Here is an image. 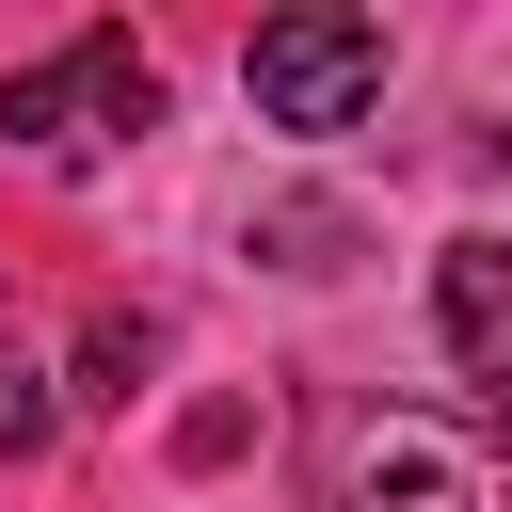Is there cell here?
I'll return each mask as SVG.
<instances>
[{"label":"cell","mask_w":512,"mask_h":512,"mask_svg":"<svg viewBox=\"0 0 512 512\" xmlns=\"http://www.w3.org/2000/svg\"><path fill=\"white\" fill-rule=\"evenodd\" d=\"M336 512H512V464H496V432L384 400L336 432Z\"/></svg>","instance_id":"obj_1"},{"label":"cell","mask_w":512,"mask_h":512,"mask_svg":"<svg viewBox=\"0 0 512 512\" xmlns=\"http://www.w3.org/2000/svg\"><path fill=\"white\" fill-rule=\"evenodd\" d=\"M128 128H160V64L96 16L80 48H48V64H16L0 80V144H32V160H96V144H128Z\"/></svg>","instance_id":"obj_2"},{"label":"cell","mask_w":512,"mask_h":512,"mask_svg":"<svg viewBox=\"0 0 512 512\" xmlns=\"http://www.w3.org/2000/svg\"><path fill=\"white\" fill-rule=\"evenodd\" d=\"M240 96H256V128H352V112L384 96V16H352V0H288V16H256Z\"/></svg>","instance_id":"obj_3"},{"label":"cell","mask_w":512,"mask_h":512,"mask_svg":"<svg viewBox=\"0 0 512 512\" xmlns=\"http://www.w3.org/2000/svg\"><path fill=\"white\" fill-rule=\"evenodd\" d=\"M432 320H448V352L496 384V368H512V240H448V256H432Z\"/></svg>","instance_id":"obj_4"},{"label":"cell","mask_w":512,"mask_h":512,"mask_svg":"<svg viewBox=\"0 0 512 512\" xmlns=\"http://www.w3.org/2000/svg\"><path fill=\"white\" fill-rule=\"evenodd\" d=\"M144 368H160V320H96L80 336V400H128Z\"/></svg>","instance_id":"obj_5"},{"label":"cell","mask_w":512,"mask_h":512,"mask_svg":"<svg viewBox=\"0 0 512 512\" xmlns=\"http://www.w3.org/2000/svg\"><path fill=\"white\" fill-rule=\"evenodd\" d=\"M256 240H272V272H336V256H352V224H336V208H272Z\"/></svg>","instance_id":"obj_6"},{"label":"cell","mask_w":512,"mask_h":512,"mask_svg":"<svg viewBox=\"0 0 512 512\" xmlns=\"http://www.w3.org/2000/svg\"><path fill=\"white\" fill-rule=\"evenodd\" d=\"M32 448H48V384L0 352V464H32Z\"/></svg>","instance_id":"obj_7"},{"label":"cell","mask_w":512,"mask_h":512,"mask_svg":"<svg viewBox=\"0 0 512 512\" xmlns=\"http://www.w3.org/2000/svg\"><path fill=\"white\" fill-rule=\"evenodd\" d=\"M480 416H496V464H512V368H496V384H480Z\"/></svg>","instance_id":"obj_8"}]
</instances>
